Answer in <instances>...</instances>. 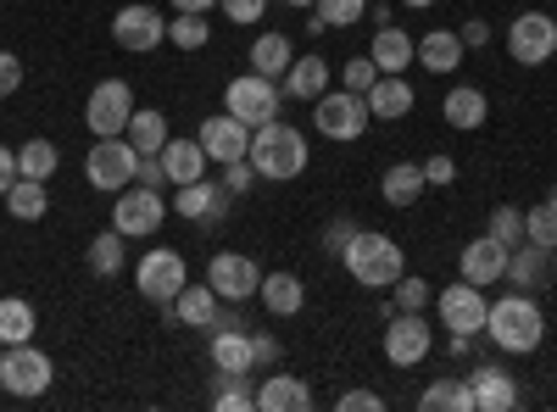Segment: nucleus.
<instances>
[{
    "label": "nucleus",
    "instance_id": "9",
    "mask_svg": "<svg viewBox=\"0 0 557 412\" xmlns=\"http://www.w3.org/2000/svg\"><path fill=\"white\" fill-rule=\"evenodd\" d=\"M278 84L273 78H262V73H240V78H228V89H223V107H228V117H240L246 128H262V123H273L278 117Z\"/></svg>",
    "mask_w": 557,
    "mask_h": 412
},
{
    "label": "nucleus",
    "instance_id": "36",
    "mask_svg": "<svg viewBox=\"0 0 557 412\" xmlns=\"http://www.w3.org/2000/svg\"><path fill=\"white\" fill-rule=\"evenodd\" d=\"M418 407L424 412H474V390H469V379H435L418 396Z\"/></svg>",
    "mask_w": 557,
    "mask_h": 412
},
{
    "label": "nucleus",
    "instance_id": "59",
    "mask_svg": "<svg viewBox=\"0 0 557 412\" xmlns=\"http://www.w3.org/2000/svg\"><path fill=\"white\" fill-rule=\"evenodd\" d=\"M0 351H7V340H0Z\"/></svg>",
    "mask_w": 557,
    "mask_h": 412
},
{
    "label": "nucleus",
    "instance_id": "33",
    "mask_svg": "<svg viewBox=\"0 0 557 412\" xmlns=\"http://www.w3.org/2000/svg\"><path fill=\"white\" fill-rule=\"evenodd\" d=\"M123 134H128V146H134L139 157H157V151L173 140V134H168V117H162L157 107H146V112L134 107V117H128V128H123Z\"/></svg>",
    "mask_w": 557,
    "mask_h": 412
},
{
    "label": "nucleus",
    "instance_id": "48",
    "mask_svg": "<svg viewBox=\"0 0 557 412\" xmlns=\"http://www.w3.org/2000/svg\"><path fill=\"white\" fill-rule=\"evenodd\" d=\"M351 235H357V223H351V217H335L330 228H323V251H330V257H341V251L351 246Z\"/></svg>",
    "mask_w": 557,
    "mask_h": 412
},
{
    "label": "nucleus",
    "instance_id": "14",
    "mask_svg": "<svg viewBox=\"0 0 557 412\" xmlns=\"http://www.w3.org/2000/svg\"><path fill=\"white\" fill-rule=\"evenodd\" d=\"M207 285L223 296V301H257V290H262V267L251 262V257H240V251H218L212 262H207Z\"/></svg>",
    "mask_w": 557,
    "mask_h": 412
},
{
    "label": "nucleus",
    "instance_id": "41",
    "mask_svg": "<svg viewBox=\"0 0 557 412\" xmlns=\"http://www.w3.org/2000/svg\"><path fill=\"white\" fill-rule=\"evenodd\" d=\"M524 240L557 251V196H546V201H535V207L524 212Z\"/></svg>",
    "mask_w": 557,
    "mask_h": 412
},
{
    "label": "nucleus",
    "instance_id": "20",
    "mask_svg": "<svg viewBox=\"0 0 557 412\" xmlns=\"http://www.w3.org/2000/svg\"><path fill=\"white\" fill-rule=\"evenodd\" d=\"M469 390H474V412H513L519 407L513 374H502L496 362H480V369L469 374Z\"/></svg>",
    "mask_w": 557,
    "mask_h": 412
},
{
    "label": "nucleus",
    "instance_id": "18",
    "mask_svg": "<svg viewBox=\"0 0 557 412\" xmlns=\"http://www.w3.org/2000/svg\"><path fill=\"white\" fill-rule=\"evenodd\" d=\"M557 279V262H552V251L546 246H535V240H519L513 251H507V285L513 290H546Z\"/></svg>",
    "mask_w": 557,
    "mask_h": 412
},
{
    "label": "nucleus",
    "instance_id": "26",
    "mask_svg": "<svg viewBox=\"0 0 557 412\" xmlns=\"http://www.w3.org/2000/svg\"><path fill=\"white\" fill-rule=\"evenodd\" d=\"M257 301L273 312V317H296L301 307H307V285L296 279V273H262V290H257Z\"/></svg>",
    "mask_w": 557,
    "mask_h": 412
},
{
    "label": "nucleus",
    "instance_id": "5",
    "mask_svg": "<svg viewBox=\"0 0 557 412\" xmlns=\"http://www.w3.org/2000/svg\"><path fill=\"white\" fill-rule=\"evenodd\" d=\"M368 96H351V89H323V96L312 101V128L323 134V140H341V146H351V140H362L368 134Z\"/></svg>",
    "mask_w": 557,
    "mask_h": 412
},
{
    "label": "nucleus",
    "instance_id": "7",
    "mask_svg": "<svg viewBox=\"0 0 557 412\" xmlns=\"http://www.w3.org/2000/svg\"><path fill=\"white\" fill-rule=\"evenodd\" d=\"M134 285H139V296H146L151 307H173L178 290L190 285V267H184V257L173 246H151L146 257L134 262Z\"/></svg>",
    "mask_w": 557,
    "mask_h": 412
},
{
    "label": "nucleus",
    "instance_id": "45",
    "mask_svg": "<svg viewBox=\"0 0 557 412\" xmlns=\"http://www.w3.org/2000/svg\"><path fill=\"white\" fill-rule=\"evenodd\" d=\"M374 84H380V67H374V57H351V62L341 67V89H351V96H368Z\"/></svg>",
    "mask_w": 557,
    "mask_h": 412
},
{
    "label": "nucleus",
    "instance_id": "31",
    "mask_svg": "<svg viewBox=\"0 0 557 412\" xmlns=\"http://www.w3.org/2000/svg\"><path fill=\"white\" fill-rule=\"evenodd\" d=\"M290 62H296V45L285 39V34H257L251 39V73H262V78H285L290 73Z\"/></svg>",
    "mask_w": 557,
    "mask_h": 412
},
{
    "label": "nucleus",
    "instance_id": "49",
    "mask_svg": "<svg viewBox=\"0 0 557 412\" xmlns=\"http://www.w3.org/2000/svg\"><path fill=\"white\" fill-rule=\"evenodd\" d=\"M335 407H341V412H385V396H380V390H346Z\"/></svg>",
    "mask_w": 557,
    "mask_h": 412
},
{
    "label": "nucleus",
    "instance_id": "37",
    "mask_svg": "<svg viewBox=\"0 0 557 412\" xmlns=\"http://www.w3.org/2000/svg\"><path fill=\"white\" fill-rule=\"evenodd\" d=\"M368 17V0H312V34H323V28H351V23H362Z\"/></svg>",
    "mask_w": 557,
    "mask_h": 412
},
{
    "label": "nucleus",
    "instance_id": "50",
    "mask_svg": "<svg viewBox=\"0 0 557 412\" xmlns=\"http://www.w3.org/2000/svg\"><path fill=\"white\" fill-rule=\"evenodd\" d=\"M17 89H23V62L12 51H0V101L17 96Z\"/></svg>",
    "mask_w": 557,
    "mask_h": 412
},
{
    "label": "nucleus",
    "instance_id": "47",
    "mask_svg": "<svg viewBox=\"0 0 557 412\" xmlns=\"http://www.w3.org/2000/svg\"><path fill=\"white\" fill-rule=\"evenodd\" d=\"M223 7V17L228 23H240V28H251V23H262V12H268V0H218Z\"/></svg>",
    "mask_w": 557,
    "mask_h": 412
},
{
    "label": "nucleus",
    "instance_id": "19",
    "mask_svg": "<svg viewBox=\"0 0 557 412\" xmlns=\"http://www.w3.org/2000/svg\"><path fill=\"white\" fill-rule=\"evenodd\" d=\"M457 273H462L469 285H480V290H485V285H502V279H507V246L491 240V235L469 240V246L457 251Z\"/></svg>",
    "mask_w": 557,
    "mask_h": 412
},
{
    "label": "nucleus",
    "instance_id": "28",
    "mask_svg": "<svg viewBox=\"0 0 557 412\" xmlns=\"http://www.w3.org/2000/svg\"><path fill=\"white\" fill-rule=\"evenodd\" d=\"M157 157H162V167H168V185H173V190L190 185V178H207V151H201V140H190V134H184V140H168Z\"/></svg>",
    "mask_w": 557,
    "mask_h": 412
},
{
    "label": "nucleus",
    "instance_id": "38",
    "mask_svg": "<svg viewBox=\"0 0 557 412\" xmlns=\"http://www.w3.org/2000/svg\"><path fill=\"white\" fill-rule=\"evenodd\" d=\"M34 329H39V317H34V307H28L23 296H7V301H0V340H7V346H23V340H34Z\"/></svg>",
    "mask_w": 557,
    "mask_h": 412
},
{
    "label": "nucleus",
    "instance_id": "1",
    "mask_svg": "<svg viewBox=\"0 0 557 412\" xmlns=\"http://www.w3.org/2000/svg\"><path fill=\"white\" fill-rule=\"evenodd\" d=\"M485 335L507 351V357H530L546 340V312L530 290H507L502 301H491L485 312Z\"/></svg>",
    "mask_w": 557,
    "mask_h": 412
},
{
    "label": "nucleus",
    "instance_id": "56",
    "mask_svg": "<svg viewBox=\"0 0 557 412\" xmlns=\"http://www.w3.org/2000/svg\"><path fill=\"white\" fill-rule=\"evenodd\" d=\"M168 7H173V12H196V17H207L218 0H168Z\"/></svg>",
    "mask_w": 557,
    "mask_h": 412
},
{
    "label": "nucleus",
    "instance_id": "4",
    "mask_svg": "<svg viewBox=\"0 0 557 412\" xmlns=\"http://www.w3.org/2000/svg\"><path fill=\"white\" fill-rule=\"evenodd\" d=\"M51 379H57V362L45 357L34 340H23V346H7V351H0V390H7V396L34 401V396L51 390Z\"/></svg>",
    "mask_w": 557,
    "mask_h": 412
},
{
    "label": "nucleus",
    "instance_id": "21",
    "mask_svg": "<svg viewBox=\"0 0 557 412\" xmlns=\"http://www.w3.org/2000/svg\"><path fill=\"white\" fill-rule=\"evenodd\" d=\"M212 369L218 374H251V329L246 324H218L212 329Z\"/></svg>",
    "mask_w": 557,
    "mask_h": 412
},
{
    "label": "nucleus",
    "instance_id": "3",
    "mask_svg": "<svg viewBox=\"0 0 557 412\" xmlns=\"http://www.w3.org/2000/svg\"><path fill=\"white\" fill-rule=\"evenodd\" d=\"M341 262H346V273H351L362 290H391L401 273H407L401 246H396L391 235H380V228H357L351 246L341 251Z\"/></svg>",
    "mask_w": 557,
    "mask_h": 412
},
{
    "label": "nucleus",
    "instance_id": "40",
    "mask_svg": "<svg viewBox=\"0 0 557 412\" xmlns=\"http://www.w3.org/2000/svg\"><path fill=\"white\" fill-rule=\"evenodd\" d=\"M212 407H218V412H246V407H257V390H251V374H218V390H212Z\"/></svg>",
    "mask_w": 557,
    "mask_h": 412
},
{
    "label": "nucleus",
    "instance_id": "6",
    "mask_svg": "<svg viewBox=\"0 0 557 412\" xmlns=\"http://www.w3.org/2000/svg\"><path fill=\"white\" fill-rule=\"evenodd\" d=\"M134 173H139V151L128 146V134H107V140H96V146H89V157H84V178L101 196L128 190Z\"/></svg>",
    "mask_w": 557,
    "mask_h": 412
},
{
    "label": "nucleus",
    "instance_id": "11",
    "mask_svg": "<svg viewBox=\"0 0 557 412\" xmlns=\"http://www.w3.org/2000/svg\"><path fill=\"white\" fill-rule=\"evenodd\" d=\"M134 117V89L123 78H101L96 89H89L84 101V128L96 134V140H107V134H123Z\"/></svg>",
    "mask_w": 557,
    "mask_h": 412
},
{
    "label": "nucleus",
    "instance_id": "30",
    "mask_svg": "<svg viewBox=\"0 0 557 412\" xmlns=\"http://www.w3.org/2000/svg\"><path fill=\"white\" fill-rule=\"evenodd\" d=\"M368 57H374L380 73H407V67L418 62V45H412V34H401L396 23H385V28L374 34V51H368Z\"/></svg>",
    "mask_w": 557,
    "mask_h": 412
},
{
    "label": "nucleus",
    "instance_id": "57",
    "mask_svg": "<svg viewBox=\"0 0 557 412\" xmlns=\"http://www.w3.org/2000/svg\"><path fill=\"white\" fill-rule=\"evenodd\" d=\"M401 7H412V12H424V7H435V0H401Z\"/></svg>",
    "mask_w": 557,
    "mask_h": 412
},
{
    "label": "nucleus",
    "instance_id": "13",
    "mask_svg": "<svg viewBox=\"0 0 557 412\" xmlns=\"http://www.w3.org/2000/svg\"><path fill=\"white\" fill-rule=\"evenodd\" d=\"M435 312H441V329H451V335H485V312H491V301H485V290L480 285H446L441 296H435Z\"/></svg>",
    "mask_w": 557,
    "mask_h": 412
},
{
    "label": "nucleus",
    "instance_id": "29",
    "mask_svg": "<svg viewBox=\"0 0 557 412\" xmlns=\"http://www.w3.org/2000/svg\"><path fill=\"white\" fill-rule=\"evenodd\" d=\"M368 112H374L380 123H396L412 112V84L401 73H380V84L368 89Z\"/></svg>",
    "mask_w": 557,
    "mask_h": 412
},
{
    "label": "nucleus",
    "instance_id": "53",
    "mask_svg": "<svg viewBox=\"0 0 557 412\" xmlns=\"http://www.w3.org/2000/svg\"><path fill=\"white\" fill-rule=\"evenodd\" d=\"M424 178H430V185H451L457 162H451V157H430V162H424Z\"/></svg>",
    "mask_w": 557,
    "mask_h": 412
},
{
    "label": "nucleus",
    "instance_id": "54",
    "mask_svg": "<svg viewBox=\"0 0 557 412\" xmlns=\"http://www.w3.org/2000/svg\"><path fill=\"white\" fill-rule=\"evenodd\" d=\"M457 34H462V45H469V51H480V45H491V23H480V17H469V23H462Z\"/></svg>",
    "mask_w": 557,
    "mask_h": 412
},
{
    "label": "nucleus",
    "instance_id": "2",
    "mask_svg": "<svg viewBox=\"0 0 557 412\" xmlns=\"http://www.w3.org/2000/svg\"><path fill=\"white\" fill-rule=\"evenodd\" d=\"M251 167H257V178H273V185H290V178H301L307 173V134L301 128H290L285 117H273V123H262V128H251Z\"/></svg>",
    "mask_w": 557,
    "mask_h": 412
},
{
    "label": "nucleus",
    "instance_id": "44",
    "mask_svg": "<svg viewBox=\"0 0 557 412\" xmlns=\"http://www.w3.org/2000/svg\"><path fill=\"white\" fill-rule=\"evenodd\" d=\"M485 235H491V240H502L507 251H513V246L524 240V212H519V207H496V212H491V228H485Z\"/></svg>",
    "mask_w": 557,
    "mask_h": 412
},
{
    "label": "nucleus",
    "instance_id": "39",
    "mask_svg": "<svg viewBox=\"0 0 557 412\" xmlns=\"http://www.w3.org/2000/svg\"><path fill=\"white\" fill-rule=\"evenodd\" d=\"M62 167V151L51 146V140H28V146H17V173L23 178H51Z\"/></svg>",
    "mask_w": 557,
    "mask_h": 412
},
{
    "label": "nucleus",
    "instance_id": "16",
    "mask_svg": "<svg viewBox=\"0 0 557 412\" xmlns=\"http://www.w3.org/2000/svg\"><path fill=\"white\" fill-rule=\"evenodd\" d=\"M228 196L223 185H207V178H190V185H178V196H173V212L184 217V223H207V228H218L223 217H228Z\"/></svg>",
    "mask_w": 557,
    "mask_h": 412
},
{
    "label": "nucleus",
    "instance_id": "52",
    "mask_svg": "<svg viewBox=\"0 0 557 412\" xmlns=\"http://www.w3.org/2000/svg\"><path fill=\"white\" fill-rule=\"evenodd\" d=\"M139 185H151V190H162L168 185V167H162V157H139Z\"/></svg>",
    "mask_w": 557,
    "mask_h": 412
},
{
    "label": "nucleus",
    "instance_id": "15",
    "mask_svg": "<svg viewBox=\"0 0 557 412\" xmlns=\"http://www.w3.org/2000/svg\"><path fill=\"white\" fill-rule=\"evenodd\" d=\"M435 351V329L424 324V312H391V329H385V357L396 369H418Z\"/></svg>",
    "mask_w": 557,
    "mask_h": 412
},
{
    "label": "nucleus",
    "instance_id": "8",
    "mask_svg": "<svg viewBox=\"0 0 557 412\" xmlns=\"http://www.w3.org/2000/svg\"><path fill=\"white\" fill-rule=\"evenodd\" d=\"M162 217H168V201H162V190H151V185H134L128 190H117L112 196V228L123 240H151L157 228H162Z\"/></svg>",
    "mask_w": 557,
    "mask_h": 412
},
{
    "label": "nucleus",
    "instance_id": "46",
    "mask_svg": "<svg viewBox=\"0 0 557 412\" xmlns=\"http://www.w3.org/2000/svg\"><path fill=\"white\" fill-rule=\"evenodd\" d=\"M257 185V167H251V157H240V162H223V190L228 196H246Z\"/></svg>",
    "mask_w": 557,
    "mask_h": 412
},
{
    "label": "nucleus",
    "instance_id": "23",
    "mask_svg": "<svg viewBox=\"0 0 557 412\" xmlns=\"http://www.w3.org/2000/svg\"><path fill=\"white\" fill-rule=\"evenodd\" d=\"M462 57H469V45H462V34L457 28H430L424 39H418V67L424 73H457L462 67Z\"/></svg>",
    "mask_w": 557,
    "mask_h": 412
},
{
    "label": "nucleus",
    "instance_id": "35",
    "mask_svg": "<svg viewBox=\"0 0 557 412\" xmlns=\"http://www.w3.org/2000/svg\"><path fill=\"white\" fill-rule=\"evenodd\" d=\"M84 262H89V273H96V279H112V273H123V262H128V240L117 235V228H107V235L89 240Z\"/></svg>",
    "mask_w": 557,
    "mask_h": 412
},
{
    "label": "nucleus",
    "instance_id": "55",
    "mask_svg": "<svg viewBox=\"0 0 557 412\" xmlns=\"http://www.w3.org/2000/svg\"><path fill=\"white\" fill-rule=\"evenodd\" d=\"M17 185V151H7V146H0V196H7Z\"/></svg>",
    "mask_w": 557,
    "mask_h": 412
},
{
    "label": "nucleus",
    "instance_id": "34",
    "mask_svg": "<svg viewBox=\"0 0 557 412\" xmlns=\"http://www.w3.org/2000/svg\"><path fill=\"white\" fill-rule=\"evenodd\" d=\"M0 201H7V212H12L17 223H39L45 212H51V196H45V178H23V173H17V185H12L7 196H0Z\"/></svg>",
    "mask_w": 557,
    "mask_h": 412
},
{
    "label": "nucleus",
    "instance_id": "10",
    "mask_svg": "<svg viewBox=\"0 0 557 412\" xmlns=\"http://www.w3.org/2000/svg\"><path fill=\"white\" fill-rule=\"evenodd\" d=\"M507 57L519 67H546L557 57V17L546 12H519L507 23Z\"/></svg>",
    "mask_w": 557,
    "mask_h": 412
},
{
    "label": "nucleus",
    "instance_id": "43",
    "mask_svg": "<svg viewBox=\"0 0 557 412\" xmlns=\"http://www.w3.org/2000/svg\"><path fill=\"white\" fill-rule=\"evenodd\" d=\"M435 296H430V279H418V273H401V279L391 285V307L396 312H424Z\"/></svg>",
    "mask_w": 557,
    "mask_h": 412
},
{
    "label": "nucleus",
    "instance_id": "12",
    "mask_svg": "<svg viewBox=\"0 0 557 412\" xmlns=\"http://www.w3.org/2000/svg\"><path fill=\"white\" fill-rule=\"evenodd\" d=\"M112 39L123 45V51H134V57H151L157 45L168 39V17H162L157 7H146V0H134V7H117Z\"/></svg>",
    "mask_w": 557,
    "mask_h": 412
},
{
    "label": "nucleus",
    "instance_id": "27",
    "mask_svg": "<svg viewBox=\"0 0 557 412\" xmlns=\"http://www.w3.org/2000/svg\"><path fill=\"white\" fill-rule=\"evenodd\" d=\"M218 307H223V296H218L212 285H184L168 312L178 317L184 329H212V324H218Z\"/></svg>",
    "mask_w": 557,
    "mask_h": 412
},
{
    "label": "nucleus",
    "instance_id": "58",
    "mask_svg": "<svg viewBox=\"0 0 557 412\" xmlns=\"http://www.w3.org/2000/svg\"><path fill=\"white\" fill-rule=\"evenodd\" d=\"M285 7H312V0H285Z\"/></svg>",
    "mask_w": 557,
    "mask_h": 412
},
{
    "label": "nucleus",
    "instance_id": "22",
    "mask_svg": "<svg viewBox=\"0 0 557 412\" xmlns=\"http://www.w3.org/2000/svg\"><path fill=\"white\" fill-rule=\"evenodd\" d=\"M318 396H312V385L301 379V374H268L262 385H257V407L262 412H307Z\"/></svg>",
    "mask_w": 557,
    "mask_h": 412
},
{
    "label": "nucleus",
    "instance_id": "17",
    "mask_svg": "<svg viewBox=\"0 0 557 412\" xmlns=\"http://www.w3.org/2000/svg\"><path fill=\"white\" fill-rule=\"evenodd\" d=\"M196 140H201L207 162H240V157L251 151V128H246L240 117L218 112V117H207V123L196 128Z\"/></svg>",
    "mask_w": 557,
    "mask_h": 412
},
{
    "label": "nucleus",
    "instance_id": "51",
    "mask_svg": "<svg viewBox=\"0 0 557 412\" xmlns=\"http://www.w3.org/2000/svg\"><path fill=\"white\" fill-rule=\"evenodd\" d=\"M251 362H257V369H278V340H273L268 329L251 335Z\"/></svg>",
    "mask_w": 557,
    "mask_h": 412
},
{
    "label": "nucleus",
    "instance_id": "32",
    "mask_svg": "<svg viewBox=\"0 0 557 412\" xmlns=\"http://www.w3.org/2000/svg\"><path fill=\"white\" fill-rule=\"evenodd\" d=\"M424 190H430L424 162H396V167H385V178H380V196H385L391 207H412Z\"/></svg>",
    "mask_w": 557,
    "mask_h": 412
},
{
    "label": "nucleus",
    "instance_id": "25",
    "mask_svg": "<svg viewBox=\"0 0 557 412\" xmlns=\"http://www.w3.org/2000/svg\"><path fill=\"white\" fill-rule=\"evenodd\" d=\"M441 117H446L451 128H462V134L485 128V117H491V101H485V89H474V84H457V89H446V101H441Z\"/></svg>",
    "mask_w": 557,
    "mask_h": 412
},
{
    "label": "nucleus",
    "instance_id": "24",
    "mask_svg": "<svg viewBox=\"0 0 557 412\" xmlns=\"http://www.w3.org/2000/svg\"><path fill=\"white\" fill-rule=\"evenodd\" d=\"M323 89H330V62L323 57H296L290 73L278 78V96L285 101H318Z\"/></svg>",
    "mask_w": 557,
    "mask_h": 412
},
{
    "label": "nucleus",
    "instance_id": "42",
    "mask_svg": "<svg viewBox=\"0 0 557 412\" xmlns=\"http://www.w3.org/2000/svg\"><path fill=\"white\" fill-rule=\"evenodd\" d=\"M168 39L178 45V51H201V45L212 39V23L196 17V12H178V17H168Z\"/></svg>",
    "mask_w": 557,
    "mask_h": 412
}]
</instances>
